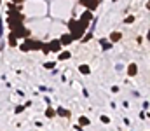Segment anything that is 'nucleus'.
Instances as JSON below:
<instances>
[{"label":"nucleus","instance_id":"f257e3e1","mask_svg":"<svg viewBox=\"0 0 150 131\" xmlns=\"http://www.w3.org/2000/svg\"><path fill=\"white\" fill-rule=\"evenodd\" d=\"M42 44L40 40L37 39H30V37H26L21 45H18L19 47V51H23V52H30V51H40V47H42Z\"/></svg>","mask_w":150,"mask_h":131},{"label":"nucleus","instance_id":"f03ea898","mask_svg":"<svg viewBox=\"0 0 150 131\" xmlns=\"http://www.w3.org/2000/svg\"><path fill=\"white\" fill-rule=\"evenodd\" d=\"M11 32H12L18 39H26V37H30V35H32V32H30L23 23H19V25H16L14 28H11Z\"/></svg>","mask_w":150,"mask_h":131},{"label":"nucleus","instance_id":"7ed1b4c3","mask_svg":"<svg viewBox=\"0 0 150 131\" xmlns=\"http://www.w3.org/2000/svg\"><path fill=\"white\" fill-rule=\"evenodd\" d=\"M100 2L101 0H79V4L82 5V7H86V9H89V11H96L98 9V5H100Z\"/></svg>","mask_w":150,"mask_h":131},{"label":"nucleus","instance_id":"20e7f679","mask_svg":"<svg viewBox=\"0 0 150 131\" xmlns=\"http://www.w3.org/2000/svg\"><path fill=\"white\" fill-rule=\"evenodd\" d=\"M79 21L82 23V25H86V26H89V23L93 21V11H89V9H86L82 14H80V18H79Z\"/></svg>","mask_w":150,"mask_h":131},{"label":"nucleus","instance_id":"39448f33","mask_svg":"<svg viewBox=\"0 0 150 131\" xmlns=\"http://www.w3.org/2000/svg\"><path fill=\"white\" fill-rule=\"evenodd\" d=\"M49 47H51V52H56V54L63 49V45H61V40H59V39H52V40H49Z\"/></svg>","mask_w":150,"mask_h":131},{"label":"nucleus","instance_id":"423d86ee","mask_svg":"<svg viewBox=\"0 0 150 131\" xmlns=\"http://www.w3.org/2000/svg\"><path fill=\"white\" fill-rule=\"evenodd\" d=\"M59 40H61V45H63V47H67V45H70V44L74 42V37H72V33L68 32V33H63V35L59 37Z\"/></svg>","mask_w":150,"mask_h":131},{"label":"nucleus","instance_id":"0eeeda50","mask_svg":"<svg viewBox=\"0 0 150 131\" xmlns=\"http://www.w3.org/2000/svg\"><path fill=\"white\" fill-rule=\"evenodd\" d=\"M19 39L12 33V32H9V35H7V42H9V47H18L19 45V42H18Z\"/></svg>","mask_w":150,"mask_h":131},{"label":"nucleus","instance_id":"6e6552de","mask_svg":"<svg viewBox=\"0 0 150 131\" xmlns=\"http://www.w3.org/2000/svg\"><path fill=\"white\" fill-rule=\"evenodd\" d=\"M70 58H72V52H70V51H63V49H61V51L58 52V59H59V61H67V59H70Z\"/></svg>","mask_w":150,"mask_h":131},{"label":"nucleus","instance_id":"1a4fd4ad","mask_svg":"<svg viewBox=\"0 0 150 131\" xmlns=\"http://www.w3.org/2000/svg\"><path fill=\"white\" fill-rule=\"evenodd\" d=\"M136 74H138V65L136 63H129L127 65V75L129 77H134Z\"/></svg>","mask_w":150,"mask_h":131},{"label":"nucleus","instance_id":"9d476101","mask_svg":"<svg viewBox=\"0 0 150 131\" xmlns=\"http://www.w3.org/2000/svg\"><path fill=\"white\" fill-rule=\"evenodd\" d=\"M100 45H101V49H103V51H108V49H112V47H113V42H108V40L101 39V40H100Z\"/></svg>","mask_w":150,"mask_h":131},{"label":"nucleus","instance_id":"9b49d317","mask_svg":"<svg viewBox=\"0 0 150 131\" xmlns=\"http://www.w3.org/2000/svg\"><path fill=\"white\" fill-rule=\"evenodd\" d=\"M79 72H80L82 75H89V74H91V67H89V65H79Z\"/></svg>","mask_w":150,"mask_h":131},{"label":"nucleus","instance_id":"f8f14e48","mask_svg":"<svg viewBox=\"0 0 150 131\" xmlns=\"http://www.w3.org/2000/svg\"><path fill=\"white\" fill-rule=\"evenodd\" d=\"M120 39H122V33H120V32H112V33H110V42H119V40H120Z\"/></svg>","mask_w":150,"mask_h":131},{"label":"nucleus","instance_id":"ddd939ff","mask_svg":"<svg viewBox=\"0 0 150 131\" xmlns=\"http://www.w3.org/2000/svg\"><path fill=\"white\" fill-rule=\"evenodd\" d=\"M56 114L61 115V117H70V110H67V108H63V107L56 108Z\"/></svg>","mask_w":150,"mask_h":131},{"label":"nucleus","instance_id":"4468645a","mask_svg":"<svg viewBox=\"0 0 150 131\" xmlns=\"http://www.w3.org/2000/svg\"><path fill=\"white\" fill-rule=\"evenodd\" d=\"M79 124H80L82 128H86V126H89V124H91V121H89V117L80 115V117H79Z\"/></svg>","mask_w":150,"mask_h":131},{"label":"nucleus","instance_id":"2eb2a0df","mask_svg":"<svg viewBox=\"0 0 150 131\" xmlns=\"http://www.w3.org/2000/svg\"><path fill=\"white\" fill-rule=\"evenodd\" d=\"M67 26H68V32H74L75 26H77V19H75V18H70L68 23H67Z\"/></svg>","mask_w":150,"mask_h":131},{"label":"nucleus","instance_id":"dca6fc26","mask_svg":"<svg viewBox=\"0 0 150 131\" xmlns=\"http://www.w3.org/2000/svg\"><path fill=\"white\" fill-rule=\"evenodd\" d=\"M93 39V32H86L84 35H82V39H80V42L82 44H86V42H89Z\"/></svg>","mask_w":150,"mask_h":131},{"label":"nucleus","instance_id":"f3484780","mask_svg":"<svg viewBox=\"0 0 150 131\" xmlns=\"http://www.w3.org/2000/svg\"><path fill=\"white\" fill-rule=\"evenodd\" d=\"M54 115H56V110L51 108V107H47V110H45V117H47V119H52Z\"/></svg>","mask_w":150,"mask_h":131},{"label":"nucleus","instance_id":"a211bd4d","mask_svg":"<svg viewBox=\"0 0 150 131\" xmlns=\"http://www.w3.org/2000/svg\"><path fill=\"white\" fill-rule=\"evenodd\" d=\"M40 51H42L44 54H49V52H51V47H49V42H44V44H42Z\"/></svg>","mask_w":150,"mask_h":131},{"label":"nucleus","instance_id":"6ab92c4d","mask_svg":"<svg viewBox=\"0 0 150 131\" xmlns=\"http://www.w3.org/2000/svg\"><path fill=\"white\" fill-rule=\"evenodd\" d=\"M124 23H126V25H133V23H134V16H127V18L124 19Z\"/></svg>","mask_w":150,"mask_h":131},{"label":"nucleus","instance_id":"aec40b11","mask_svg":"<svg viewBox=\"0 0 150 131\" xmlns=\"http://www.w3.org/2000/svg\"><path fill=\"white\" fill-rule=\"evenodd\" d=\"M23 110H25V107H23V105H18V107L14 108V112H16V114H21Z\"/></svg>","mask_w":150,"mask_h":131},{"label":"nucleus","instance_id":"412c9836","mask_svg":"<svg viewBox=\"0 0 150 131\" xmlns=\"http://www.w3.org/2000/svg\"><path fill=\"white\" fill-rule=\"evenodd\" d=\"M100 121H101L103 124H108V123H110V119H108L107 115H101V117H100Z\"/></svg>","mask_w":150,"mask_h":131},{"label":"nucleus","instance_id":"4be33fe9","mask_svg":"<svg viewBox=\"0 0 150 131\" xmlns=\"http://www.w3.org/2000/svg\"><path fill=\"white\" fill-rule=\"evenodd\" d=\"M44 67L49 68V70H52V68H54V63H44Z\"/></svg>","mask_w":150,"mask_h":131},{"label":"nucleus","instance_id":"5701e85b","mask_svg":"<svg viewBox=\"0 0 150 131\" xmlns=\"http://www.w3.org/2000/svg\"><path fill=\"white\" fill-rule=\"evenodd\" d=\"M74 130H77V131H82V126H80V124H75V126H74Z\"/></svg>","mask_w":150,"mask_h":131},{"label":"nucleus","instance_id":"b1692460","mask_svg":"<svg viewBox=\"0 0 150 131\" xmlns=\"http://www.w3.org/2000/svg\"><path fill=\"white\" fill-rule=\"evenodd\" d=\"M145 7H147V11H150V0L147 2V4H145Z\"/></svg>","mask_w":150,"mask_h":131},{"label":"nucleus","instance_id":"393cba45","mask_svg":"<svg viewBox=\"0 0 150 131\" xmlns=\"http://www.w3.org/2000/svg\"><path fill=\"white\" fill-rule=\"evenodd\" d=\"M2 30H4V26H2V21H0V37H2Z\"/></svg>","mask_w":150,"mask_h":131},{"label":"nucleus","instance_id":"a878e982","mask_svg":"<svg viewBox=\"0 0 150 131\" xmlns=\"http://www.w3.org/2000/svg\"><path fill=\"white\" fill-rule=\"evenodd\" d=\"M147 40H150V30H149V33H147Z\"/></svg>","mask_w":150,"mask_h":131},{"label":"nucleus","instance_id":"bb28decb","mask_svg":"<svg viewBox=\"0 0 150 131\" xmlns=\"http://www.w3.org/2000/svg\"><path fill=\"white\" fill-rule=\"evenodd\" d=\"M112 2H119V0H112Z\"/></svg>","mask_w":150,"mask_h":131},{"label":"nucleus","instance_id":"cd10ccee","mask_svg":"<svg viewBox=\"0 0 150 131\" xmlns=\"http://www.w3.org/2000/svg\"><path fill=\"white\" fill-rule=\"evenodd\" d=\"M0 2H2V0H0Z\"/></svg>","mask_w":150,"mask_h":131}]
</instances>
